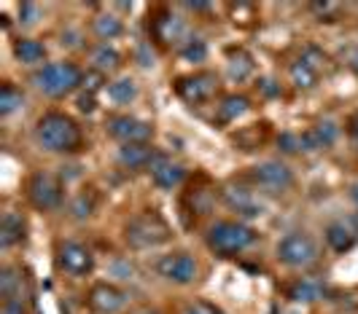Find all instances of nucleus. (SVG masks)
I'll list each match as a JSON object with an SVG mask.
<instances>
[{
  "mask_svg": "<svg viewBox=\"0 0 358 314\" xmlns=\"http://www.w3.org/2000/svg\"><path fill=\"white\" fill-rule=\"evenodd\" d=\"M38 142L52 154H73L81 148V129L65 113H46L36 124Z\"/></svg>",
  "mask_w": 358,
  "mask_h": 314,
  "instance_id": "nucleus-1",
  "label": "nucleus"
},
{
  "mask_svg": "<svg viewBox=\"0 0 358 314\" xmlns=\"http://www.w3.org/2000/svg\"><path fill=\"white\" fill-rule=\"evenodd\" d=\"M170 237H173V231L167 226V220L162 218L159 212H154V209L135 215L124 228L127 244L135 247V250H148V247L164 244Z\"/></svg>",
  "mask_w": 358,
  "mask_h": 314,
  "instance_id": "nucleus-2",
  "label": "nucleus"
},
{
  "mask_svg": "<svg viewBox=\"0 0 358 314\" xmlns=\"http://www.w3.org/2000/svg\"><path fill=\"white\" fill-rule=\"evenodd\" d=\"M33 84L49 97H65L84 84V73L73 62H52V65H43L33 75Z\"/></svg>",
  "mask_w": 358,
  "mask_h": 314,
  "instance_id": "nucleus-3",
  "label": "nucleus"
},
{
  "mask_svg": "<svg viewBox=\"0 0 358 314\" xmlns=\"http://www.w3.org/2000/svg\"><path fill=\"white\" fill-rule=\"evenodd\" d=\"M256 242V231L237 220H218L208 231V247L218 255H234Z\"/></svg>",
  "mask_w": 358,
  "mask_h": 314,
  "instance_id": "nucleus-4",
  "label": "nucleus"
},
{
  "mask_svg": "<svg viewBox=\"0 0 358 314\" xmlns=\"http://www.w3.org/2000/svg\"><path fill=\"white\" fill-rule=\"evenodd\" d=\"M278 261L291 266V269H305V266L318 261V244L313 242V237H307L302 231L286 234L278 244Z\"/></svg>",
  "mask_w": 358,
  "mask_h": 314,
  "instance_id": "nucleus-5",
  "label": "nucleus"
},
{
  "mask_svg": "<svg viewBox=\"0 0 358 314\" xmlns=\"http://www.w3.org/2000/svg\"><path fill=\"white\" fill-rule=\"evenodd\" d=\"M27 199L41 212L57 209L62 204V183L52 172H36L27 183Z\"/></svg>",
  "mask_w": 358,
  "mask_h": 314,
  "instance_id": "nucleus-6",
  "label": "nucleus"
},
{
  "mask_svg": "<svg viewBox=\"0 0 358 314\" xmlns=\"http://www.w3.org/2000/svg\"><path fill=\"white\" fill-rule=\"evenodd\" d=\"M57 263L65 274L71 277H87L94 269V255L87 244L81 242H62L57 250Z\"/></svg>",
  "mask_w": 358,
  "mask_h": 314,
  "instance_id": "nucleus-7",
  "label": "nucleus"
},
{
  "mask_svg": "<svg viewBox=\"0 0 358 314\" xmlns=\"http://www.w3.org/2000/svg\"><path fill=\"white\" fill-rule=\"evenodd\" d=\"M215 89H218V81L213 73H194V75H183L176 81V94L189 105L208 103L215 94Z\"/></svg>",
  "mask_w": 358,
  "mask_h": 314,
  "instance_id": "nucleus-8",
  "label": "nucleus"
},
{
  "mask_svg": "<svg viewBox=\"0 0 358 314\" xmlns=\"http://www.w3.org/2000/svg\"><path fill=\"white\" fill-rule=\"evenodd\" d=\"M251 180L259 188L280 193L294 186V172L288 170L286 164H280V161H264V164H256L251 170Z\"/></svg>",
  "mask_w": 358,
  "mask_h": 314,
  "instance_id": "nucleus-9",
  "label": "nucleus"
},
{
  "mask_svg": "<svg viewBox=\"0 0 358 314\" xmlns=\"http://www.w3.org/2000/svg\"><path fill=\"white\" fill-rule=\"evenodd\" d=\"M157 271L159 277H164L167 282H176V285H189L197 277V261L189 255V253H170V255H162L157 263Z\"/></svg>",
  "mask_w": 358,
  "mask_h": 314,
  "instance_id": "nucleus-10",
  "label": "nucleus"
},
{
  "mask_svg": "<svg viewBox=\"0 0 358 314\" xmlns=\"http://www.w3.org/2000/svg\"><path fill=\"white\" fill-rule=\"evenodd\" d=\"M124 304H127V293L122 287L110 285V282H97V285H92L90 296H87V306L97 314L122 312Z\"/></svg>",
  "mask_w": 358,
  "mask_h": 314,
  "instance_id": "nucleus-11",
  "label": "nucleus"
},
{
  "mask_svg": "<svg viewBox=\"0 0 358 314\" xmlns=\"http://www.w3.org/2000/svg\"><path fill=\"white\" fill-rule=\"evenodd\" d=\"M108 135L122 140L124 145H129V142H148L151 135H154V126L141 121V119H132V116H113V119H108Z\"/></svg>",
  "mask_w": 358,
  "mask_h": 314,
  "instance_id": "nucleus-12",
  "label": "nucleus"
},
{
  "mask_svg": "<svg viewBox=\"0 0 358 314\" xmlns=\"http://www.w3.org/2000/svg\"><path fill=\"white\" fill-rule=\"evenodd\" d=\"M323 54L318 49H307L294 65H291V81L296 89H313L318 84V73H321Z\"/></svg>",
  "mask_w": 358,
  "mask_h": 314,
  "instance_id": "nucleus-13",
  "label": "nucleus"
},
{
  "mask_svg": "<svg viewBox=\"0 0 358 314\" xmlns=\"http://www.w3.org/2000/svg\"><path fill=\"white\" fill-rule=\"evenodd\" d=\"M148 170H151L154 183H157L159 188H164V191H170V188L180 186L183 177H186V170L180 167L178 161H173L170 156H164V154H157V156L151 158Z\"/></svg>",
  "mask_w": 358,
  "mask_h": 314,
  "instance_id": "nucleus-14",
  "label": "nucleus"
},
{
  "mask_svg": "<svg viewBox=\"0 0 358 314\" xmlns=\"http://www.w3.org/2000/svg\"><path fill=\"white\" fill-rule=\"evenodd\" d=\"M326 242L334 253H348L358 242V220H340L326 228Z\"/></svg>",
  "mask_w": 358,
  "mask_h": 314,
  "instance_id": "nucleus-15",
  "label": "nucleus"
},
{
  "mask_svg": "<svg viewBox=\"0 0 358 314\" xmlns=\"http://www.w3.org/2000/svg\"><path fill=\"white\" fill-rule=\"evenodd\" d=\"M221 196H224V202L229 204L232 209H237L240 215H248V218H256V215H262V204L253 199V193L248 191V188H234V186H227L224 191H221Z\"/></svg>",
  "mask_w": 358,
  "mask_h": 314,
  "instance_id": "nucleus-16",
  "label": "nucleus"
},
{
  "mask_svg": "<svg viewBox=\"0 0 358 314\" xmlns=\"http://www.w3.org/2000/svg\"><path fill=\"white\" fill-rule=\"evenodd\" d=\"M323 296H326V285L315 277H299L288 287V298L296 301V304H313Z\"/></svg>",
  "mask_w": 358,
  "mask_h": 314,
  "instance_id": "nucleus-17",
  "label": "nucleus"
},
{
  "mask_svg": "<svg viewBox=\"0 0 358 314\" xmlns=\"http://www.w3.org/2000/svg\"><path fill=\"white\" fill-rule=\"evenodd\" d=\"M154 156H157V151H154L148 142H129V145H122V148H119V161L124 164L127 170L148 167Z\"/></svg>",
  "mask_w": 358,
  "mask_h": 314,
  "instance_id": "nucleus-18",
  "label": "nucleus"
},
{
  "mask_svg": "<svg viewBox=\"0 0 358 314\" xmlns=\"http://www.w3.org/2000/svg\"><path fill=\"white\" fill-rule=\"evenodd\" d=\"M154 38L162 46H173L176 40L183 38V22L167 11H162L159 17H154Z\"/></svg>",
  "mask_w": 358,
  "mask_h": 314,
  "instance_id": "nucleus-19",
  "label": "nucleus"
},
{
  "mask_svg": "<svg viewBox=\"0 0 358 314\" xmlns=\"http://www.w3.org/2000/svg\"><path fill=\"white\" fill-rule=\"evenodd\" d=\"M302 137V151H318V148H329L337 140V126L331 121H321L318 126H313L310 132L299 135Z\"/></svg>",
  "mask_w": 358,
  "mask_h": 314,
  "instance_id": "nucleus-20",
  "label": "nucleus"
},
{
  "mask_svg": "<svg viewBox=\"0 0 358 314\" xmlns=\"http://www.w3.org/2000/svg\"><path fill=\"white\" fill-rule=\"evenodd\" d=\"M24 239V220L17 212H6L0 220V244L3 247H14Z\"/></svg>",
  "mask_w": 358,
  "mask_h": 314,
  "instance_id": "nucleus-21",
  "label": "nucleus"
},
{
  "mask_svg": "<svg viewBox=\"0 0 358 314\" xmlns=\"http://www.w3.org/2000/svg\"><path fill=\"white\" fill-rule=\"evenodd\" d=\"M248 97L245 94H227L221 105H218V121L221 124H229L234 119H240L245 110H248Z\"/></svg>",
  "mask_w": 358,
  "mask_h": 314,
  "instance_id": "nucleus-22",
  "label": "nucleus"
},
{
  "mask_svg": "<svg viewBox=\"0 0 358 314\" xmlns=\"http://www.w3.org/2000/svg\"><path fill=\"white\" fill-rule=\"evenodd\" d=\"M14 57L24 65H38V62H43L46 49H43V43H38L33 38H19L14 43Z\"/></svg>",
  "mask_w": 358,
  "mask_h": 314,
  "instance_id": "nucleus-23",
  "label": "nucleus"
},
{
  "mask_svg": "<svg viewBox=\"0 0 358 314\" xmlns=\"http://www.w3.org/2000/svg\"><path fill=\"white\" fill-rule=\"evenodd\" d=\"M0 296L3 298H14V296H27L24 287H22V277L14 266H6L0 271Z\"/></svg>",
  "mask_w": 358,
  "mask_h": 314,
  "instance_id": "nucleus-24",
  "label": "nucleus"
},
{
  "mask_svg": "<svg viewBox=\"0 0 358 314\" xmlns=\"http://www.w3.org/2000/svg\"><path fill=\"white\" fill-rule=\"evenodd\" d=\"M253 73V59L248 52L237 49V52H229V75L237 78V81H245Z\"/></svg>",
  "mask_w": 358,
  "mask_h": 314,
  "instance_id": "nucleus-25",
  "label": "nucleus"
},
{
  "mask_svg": "<svg viewBox=\"0 0 358 314\" xmlns=\"http://www.w3.org/2000/svg\"><path fill=\"white\" fill-rule=\"evenodd\" d=\"M94 33H97V38H103V40H113V38H119V35L124 33V24H122L119 17L103 14V17L94 19Z\"/></svg>",
  "mask_w": 358,
  "mask_h": 314,
  "instance_id": "nucleus-26",
  "label": "nucleus"
},
{
  "mask_svg": "<svg viewBox=\"0 0 358 314\" xmlns=\"http://www.w3.org/2000/svg\"><path fill=\"white\" fill-rule=\"evenodd\" d=\"M24 94L14 84H3L0 87V116H11L17 107H22Z\"/></svg>",
  "mask_w": 358,
  "mask_h": 314,
  "instance_id": "nucleus-27",
  "label": "nucleus"
},
{
  "mask_svg": "<svg viewBox=\"0 0 358 314\" xmlns=\"http://www.w3.org/2000/svg\"><path fill=\"white\" fill-rule=\"evenodd\" d=\"M92 62L97 65V70L103 73V70H116L119 65H122V57H119V52L116 49H110V46H97L94 49V54H92Z\"/></svg>",
  "mask_w": 358,
  "mask_h": 314,
  "instance_id": "nucleus-28",
  "label": "nucleus"
},
{
  "mask_svg": "<svg viewBox=\"0 0 358 314\" xmlns=\"http://www.w3.org/2000/svg\"><path fill=\"white\" fill-rule=\"evenodd\" d=\"M108 94H110L113 103H129V100H135L138 89L132 84V78H119V81H113V84L108 87Z\"/></svg>",
  "mask_w": 358,
  "mask_h": 314,
  "instance_id": "nucleus-29",
  "label": "nucleus"
},
{
  "mask_svg": "<svg viewBox=\"0 0 358 314\" xmlns=\"http://www.w3.org/2000/svg\"><path fill=\"white\" fill-rule=\"evenodd\" d=\"M94 204H97V199H94V193H78L76 199H73L71 204V212L73 218H78V220H84V218H90L92 212H94Z\"/></svg>",
  "mask_w": 358,
  "mask_h": 314,
  "instance_id": "nucleus-30",
  "label": "nucleus"
},
{
  "mask_svg": "<svg viewBox=\"0 0 358 314\" xmlns=\"http://www.w3.org/2000/svg\"><path fill=\"white\" fill-rule=\"evenodd\" d=\"M180 57H183L186 62H202V59L208 57V46H205V40H197V38L186 40V46L180 49Z\"/></svg>",
  "mask_w": 358,
  "mask_h": 314,
  "instance_id": "nucleus-31",
  "label": "nucleus"
},
{
  "mask_svg": "<svg viewBox=\"0 0 358 314\" xmlns=\"http://www.w3.org/2000/svg\"><path fill=\"white\" fill-rule=\"evenodd\" d=\"M0 314H27V296L3 298V309Z\"/></svg>",
  "mask_w": 358,
  "mask_h": 314,
  "instance_id": "nucleus-32",
  "label": "nucleus"
},
{
  "mask_svg": "<svg viewBox=\"0 0 358 314\" xmlns=\"http://www.w3.org/2000/svg\"><path fill=\"white\" fill-rule=\"evenodd\" d=\"M278 145L283 148V154H296V151L302 148V137H299V135H291V132H283V135L278 137Z\"/></svg>",
  "mask_w": 358,
  "mask_h": 314,
  "instance_id": "nucleus-33",
  "label": "nucleus"
},
{
  "mask_svg": "<svg viewBox=\"0 0 358 314\" xmlns=\"http://www.w3.org/2000/svg\"><path fill=\"white\" fill-rule=\"evenodd\" d=\"M180 314H221V312L215 309L213 304H208V301H194V304H189Z\"/></svg>",
  "mask_w": 358,
  "mask_h": 314,
  "instance_id": "nucleus-34",
  "label": "nucleus"
},
{
  "mask_svg": "<svg viewBox=\"0 0 358 314\" xmlns=\"http://www.w3.org/2000/svg\"><path fill=\"white\" fill-rule=\"evenodd\" d=\"M100 84H103V73H100V70H94V73H87V75H84V87L90 89V94H94V91L100 89Z\"/></svg>",
  "mask_w": 358,
  "mask_h": 314,
  "instance_id": "nucleus-35",
  "label": "nucleus"
},
{
  "mask_svg": "<svg viewBox=\"0 0 358 314\" xmlns=\"http://www.w3.org/2000/svg\"><path fill=\"white\" fill-rule=\"evenodd\" d=\"M19 17H22V22L24 24H33L38 19V6H33V3H24L22 8H19Z\"/></svg>",
  "mask_w": 358,
  "mask_h": 314,
  "instance_id": "nucleus-36",
  "label": "nucleus"
},
{
  "mask_svg": "<svg viewBox=\"0 0 358 314\" xmlns=\"http://www.w3.org/2000/svg\"><path fill=\"white\" fill-rule=\"evenodd\" d=\"M78 110H84V113H92V110H94V97H92V94H84V97L78 100Z\"/></svg>",
  "mask_w": 358,
  "mask_h": 314,
  "instance_id": "nucleus-37",
  "label": "nucleus"
},
{
  "mask_svg": "<svg viewBox=\"0 0 358 314\" xmlns=\"http://www.w3.org/2000/svg\"><path fill=\"white\" fill-rule=\"evenodd\" d=\"M348 132H350V137L358 140V113L356 116H350V121H348Z\"/></svg>",
  "mask_w": 358,
  "mask_h": 314,
  "instance_id": "nucleus-38",
  "label": "nucleus"
},
{
  "mask_svg": "<svg viewBox=\"0 0 358 314\" xmlns=\"http://www.w3.org/2000/svg\"><path fill=\"white\" fill-rule=\"evenodd\" d=\"M189 11H208V3H186Z\"/></svg>",
  "mask_w": 358,
  "mask_h": 314,
  "instance_id": "nucleus-39",
  "label": "nucleus"
},
{
  "mask_svg": "<svg viewBox=\"0 0 358 314\" xmlns=\"http://www.w3.org/2000/svg\"><path fill=\"white\" fill-rule=\"evenodd\" d=\"M262 89H264L267 94H275V91H278V89L272 87V81H262Z\"/></svg>",
  "mask_w": 358,
  "mask_h": 314,
  "instance_id": "nucleus-40",
  "label": "nucleus"
},
{
  "mask_svg": "<svg viewBox=\"0 0 358 314\" xmlns=\"http://www.w3.org/2000/svg\"><path fill=\"white\" fill-rule=\"evenodd\" d=\"M350 199L358 204V183H353V188H350Z\"/></svg>",
  "mask_w": 358,
  "mask_h": 314,
  "instance_id": "nucleus-41",
  "label": "nucleus"
},
{
  "mask_svg": "<svg viewBox=\"0 0 358 314\" xmlns=\"http://www.w3.org/2000/svg\"><path fill=\"white\" fill-rule=\"evenodd\" d=\"M353 70H356V75H358V54L353 57Z\"/></svg>",
  "mask_w": 358,
  "mask_h": 314,
  "instance_id": "nucleus-42",
  "label": "nucleus"
}]
</instances>
